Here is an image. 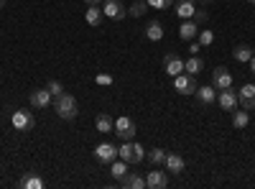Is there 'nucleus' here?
<instances>
[{
    "instance_id": "obj_29",
    "label": "nucleus",
    "mask_w": 255,
    "mask_h": 189,
    "mask_svg": "<svg viewBox=\"0 0 255 189\" xmlns=\"http://www.w3.org/2000/svg\"><path fill=\"white\" fill-rule=\"evenodd\" d=\"M199 44L202 46H212V44H215V31H212V28H202L199 31Z\"/></svg>"
},
{
    "instance_id": "obj_4",
    "label": "nucleus",
    "mask_w": 255,
    "mask_h": 189,
    "mask_svg": "<svg viewBox=\"0 0 255 189\" xmlns=\"http://www.w3.org/2000/svg\"><path fill=\"white\" fill-rule=\"evenodd\" d=\"M197 79L191 77V74H186V72H181L179 77H174V90L179 92V95H194L197 92Z\"/></svg>"
},
{
    "instance_id": "obj_19",
    "label": "nucleus",
    "mask_w": 255,
    "mask_h": 189,
    "mask_svg": "<svg viewBox=\"0 0 255 189\" xmlns=\"http://www.w3.org/2000/svg\"><path fill=\"white\" fill-rule=\"evenodd\" d=\"M197 33H199V26L194 23L191 18H186L184 23L179 26V36L184 38V41H191V38H197Z\"/></svg>"
},
{
    "instance_id": "obj_21",
    "label": "nucleus",
    "mask_w": 255,
    "mask_h": 189,
    "mask_svg": "<svg viewBox=\"0 0 255 189\" xmlns=\"http://www.w3.org/2000/svg\"><path fill=\"white\" fill-rule=\"evenodd\" d=\"M102 18H105V13H102V8L100 5H87V13H84V20L92 26V28H97L100 23H102Z\"/></svg>"
},
{
    "instance_id": "obj_11",
    "label": "nucleus",
    "mask_w": 255,
    "mask_h": 189,
    "mask_svg": "<svg viewBox=\"0 0 255 189\" xmlns=\"http://www.w3.org/2000/svg\"><path fill=\"white\" fill-rule=\"evenodd\" d=\"M238 102H240V108L243 110H255V85H243L238 90Z\"/></svg>"
},
{
    "instance_id": "obj_2",
    "label": "nucleus",
    "mask_w": 255,
    "mask_h": 189,
    "mask_svg": "<svg viewBox=\"0 0 255 189\" xmlns=\"http://www.w3.org/2000/svg\"><path fill=\"white\" fill-rule=\"evenodd\" d=\"M118 159H123L128 164H140L145 159V149L135 141H123V146L118 149Z\"/></svg>"
},
{
    "instance_id": "obj_6",
    "label": "nucleus",
    "mask_w": 255,
    "mask_h": 189,
    "mask_svg": "<svg viewBox=\"0 0 255 189\" xmlns=\"http://www.w3.org/2000/svg\"><path fill=\"white\" fill-rule=\"evenodd\" d=\"M163 69H166V74L171 77V79H174V77H179V74L184 72V59H181L176 51L166 54V56H163Z\"/></svg>"
},
{
    "instance_id": "obj_12",
    "label": "nucleus",
    "mask_w": 255,
    "mask_h": 189,
    "mask_svg": "<svg viewBox=\"0 0 255 189\" xmlns=\"http://www.w3.org/2000/svg\"><path fill=\"white\" fill-rule=\"evenodd\" d=\"M28 102H31V108H38V110H44L49 108V105H54V97L49 90H33L28 95Z\"/></svg>"
},
{
    "instance_id": "obj_24",
    "label": "nucleus",
    "mask_w": 255,
    "mask_h": 189,
    "mask_svg": "<svg viewBox=\"0 0 255 189\" xmlns=\"http://www.w3.org/2000/svg\"><path fill=\"white\" fill-rule=\"evenodd\" d=\"M248 123H250V113H248V110H243V108H240V110H238V108L232 110V125H235L238 131L248 128Z\"/></svg>"
},
{
    "instance_id": "obj_32",
    "label": "nucleus",
    "mask_w": 255,
    "mask_h": 189,
    "mask_svg": "<svg viewBox=\"0 0 255 189\" xmlns=\"http://www.w3.org/2000/svg\"><path fill=\"white\" fill-rule=\"evenodd\" d=\"M46 90L51 92V97H59V95H64V85H61L59 79H51L49 85H46Z\"/></svg>"
},
{
    "instance_id": "obj_38",
    "label": "nucleus",
    "mask_w": 255,
    "mask_h": 189,
    "mask_svg": "<svg viewBox=\"0 0 255 189\" xmlns=\"http://www.w3.org/2000/svg\"><path fill=\"white\" fill-rule=\"evenodd\" d=\"M5 8V0H0V10H3Z\"/></svg>"
},
{
    "instance_id": "obj_34",
    "label": "nucleus",
    "mask_w": 255,
    "mask_h": 189,
    "mask_svg": "<svg viewBox=\"0 0 255 189\" xmlns=\"http://www.w3.org/2000/svg\"><path fill=\"white\" fill-rule=\"evenodd\" d=\"M199 49H202V44L197 41V44H191V46H189V54H199Z\"/></svg>"
},
{
    "instance_id": "obj_25",
    "label": "nucleus",
    "mask_w": 255,
    "mask_h": 189,
    "mask_svg": "<svg viewBox=\"0 0 255 189\" xmlns=\"http://www.w3.org/2000/svg\"><path fill=\"white\" fill-rule=\"evenodd\" d=\"M18 187H23V189H41V187H44V179H41L38 174H33V172H28L23 179L18 182Z\"/></svg>"
},
{
    "instance_id": "obj_30",
    "label": "nucleus",
    "mask_w": 255,
    "mask_h": 189,
    "mask_svg": "<svg viewBox=\"0 0 255 189\" xmlns=\"http://www.w3.org/2000/svg\"><path fill=\"white\" fill-rule=\"evenodd\" d=\"M148 8H156V10H166V8H171L176 0H145Z\"/></svg>"
},
{
    "instance_id": "obj_22",
    "label": "nucleus",
    "mask_w": 255,
    "mask_h": 189,
    "mask_svg": "<svg viewBox=\"0 0 255 189\" xmlns=\"http://www.w3.org/2000/svg\"><path fill=\"white\" fill-rule=\"evenodd\" d=\"M145 38L148 41H161L163 38V26H161V20H148V26H145Z\"/></svg>"
},
{
    "instance_id": "obj_27",
    "label": "nucleus",
    "mask_w": 255,
    "mask_h": 189,
    "mask_svg": "<svg viewBox=\"0 0 255 189\" xmlns=\"http://www.w3.org/2000/svg\"><path fill=\"white\" fill-rule=\"evenodd\" d=\"M145 10H148V3H145V0H135V3L128 8V15L140 18V15H145Z\"/></svg>"
},
{
    "instance_id": "obj_39",
    "label": "nucleus",
    "mask_w": 255,
    "mask_h": 189,
    "mask_svg": "<svg viewBox=\"0 0 255 189\" xmlns=\"http://www.w3.org/2000/svg\"><path fill=\"white\" fill-rule=\"evenodd\" d=\"M248 3H253V5H255V0H248Z\"/></svg>"
},
{
    "instance_id": "obj_10",
    "label": "nucleus",
    "mask_w": 255,
    "mask_h": 189,
    "mask_svg": "<svg viewBox=\"0 0 255 189\" xmlns=\"http://www.w3.org/2000/svg\"><path fill=\"white\" fill-rule=\"evenodd\" d=\"M212 87H215V90H227V87H232V74H230L227 67L212 69Z\"/></svg>"
},
{
    "instance_id": "obj_5",
    "label": "nucleus",
    "mask_w": 255,
    "mask_h": 189,
    "mask_svg": "<svg viewBox=\"0 0 255 189\" xmlns=\"http://www.w3.org/2000/svg\"><path fill=\"white\" fill-rule=\"evenodd\" d=\"M10 123H13L15 131H31L33 125H36V118H33L31 110H15L13 118H10Z\"/></svg>"
},
{
    "instance_id": "obj_7",
    "label": "nucleus",
    "mask_w": 255,
    "mask_h": 189,
    "mask_svg": "<svg viewBox=\"0 0 255 189\" xmlns=\"http://www.w3.org/2000/svg\"><path fill=\"white\" fill-rule=\"evenodd\" d=\"M217 105H220V110H227V113H232L238 108V90H232V87H227V90H220V95H217Z\"/></svg>"
},
{
    "instance_id": "obj_14",
    "label": "nucleus",
    "mask_w": 255,
    "mask_h": 189,
    "mask_svg": "<svg viewBox=\"0 0 255 189\" xmlns=\"http://www.w3.org/2000/svg\"><path fill=\"white\" fill-rule=\"evenodd\" d=\"M145 187H148V189H166V187H168V177H166V172H148V177H145Z\"/></svg>"
},
{
    "instance_id": "obj_28",
    "label": "nucleus",
    "mask_w": 255,
    "mask_h": 189,
    "mask_svg": "<svg viewBox=\"0 0 255 189\" xmlns=\"http://www.w3.org/2000/svg\"><path fill=\"white\" fill-rule=\"evenodd\" d=\"M145 156H148V161H151L153 166H158V164H163V159H166V151H163V149H151V151H148Z\"/></svg>"
},
{
    "instance_id": "obj_8",
    "label": "nucleus",
    "mask_w": 255,
    "mask_h": 189,
    "mask_svg": "<svg viewBox=\"0 0 255 189\" xmlns=\"http://www.w3.org/2000/svg\"><path fill=\"white\" fill-rule=\"evenodd\" d=\"M102 13L113 18V20H123L128 15V8L120 3V0H102Z\"/></svg>"
},
{
    "instance_id": "obj_3",
    "label": "nucleus",
    "mask_w": 255,
    "mask_h": 189,
    "mask_svg": "<svg viewBox=\"0 0 255 189\" xmlns=\"http://www.w3.org/2000/svg\"><path fill=\"white\" fill-rule=\"evenodd\" d=\"M135 123H133V118H128V115H120L118 120H115V136L120 138V141H133L135 138Z\"/></svg>"
},
{
    "instance_id": "obj_17",
    "label": "nucleus",
    "mask_w": 255,
    "mask_h": 189,
    "mask_svg": "<svg viewBox=\"0 0 255 189\" xmlns=\"http://www.w3.org/2000/svg\"><path fill=\"white\" fill-rule=\"evenodd\" d=\"M202 69H204V59H199L197 54H191V56L184 61V72H186V74H191V77H197Z\"/></svg>"
},
{
    "instance_id": "obj_26",
    "label": "nucleus",
    "mask_w": 255,
    "mask_h": 189,
    "mask_svg": "<svg viewBox=\"0 0 255 189\" xmlns=\"http://www.w3.org/2000/svg\"><path fill=\"white\" fill-rule=\"evenodd\" d=\"M110 174L120 182V179L128 174V161H123V159H120V161H113V164H110Z\"/></svg>"
},
{
    "instance_id": "obj_20",
    "label": "nucleus",
    "mask_w": 255,
    "mask_h": 189,
    "mask_svg": "<svg viewBox=\"0 0 255 189\" xmlns=\"http://www.w3.org/2000/svg\"><path fill=\"white\" fill-rule=\"evenodd\" d=\"M194 10H197V0H176V13H179V18H191L194 15Z\"/></svg>"
},
{
    "instance_id": "obj_9",
    "label": "nucleus",
    "mask_w": 255,
    "mask_h": 189,
    "mask_svg": "<svg viewBox=\"0 0 255 189\" xmlns=\"http://www.w3.org/2000/svg\"><path fill=\"white\" fill-rule=\"evenodd\" d=\"M95 159H97L100 164H113V161L118 159V146H113L110 141L95 146Z\"/></svg>"
},
{
    "instance_id": "obj_15",
    "label": "nucleus",
    "mask_w": 255,
    "mask_h": 189,
    "mask_svg": "<svg viewBox=\"0 0 255 189\" xmlns=\"http://www.w3.org/2000/svg\"><path fill=\"white\" fill-rule=\"evenodd\" d=\"M194 95H197L199 105H204V108H207V105H215V102H217V90L212 87V85H207V87H197Z\"/></svg>"
},
{
    "instance_id": "obj_31",
    "label": "nucleus",
    "mask_w": 255,
    "mask_h": 189,
    "mask_svg": "<svg viewBox=\"0 0 255 189\" xmlns=\"http://www.w3.org/2000/svg\"><path fill=\"white\" fill-rule=\"evenodd\" d=\"M191 20H194L197 26L207 23V20H209V13H207V8H197V10H194V15H191Z\"/></svg>"
},
{
    "instance_id": "obj_35",
    "label": "nucleus",
    "mask_w": 255,
    "mask_h": 189,
    "mask_svg": "<svg viewBox=\"0 0 255 189\" xmlns=\"http://www.w3.org/2000/svg\"><path fill=\"white\" fill-rule=\"evenodd\" d=\"M255 49V46H253ZM248 64H250V72H253V77H255V51H253V59L248 61Z\"/></svg>"
},
{
    "instance_id": "obj_1",
    "label": "nucleus",
    "mask_w": 255,
    "mask_h": 189,
    "mask_svg": "<svg viewBox=\"0 0 255 189\" xmlns=\"http://www.w3.org/2000/svg\"><path fill=\"white\" fill-rule=\"evenodd\" d=\"M54 110H56V115H59L61 120H74L77 113H79V110H77V97L69 95V92L54 97Z\"/></svg>"
},
{
    "instance_id": "obj_23",
    "label": "nucleus",
    "mask_w": 255,
    "mask_h": 189,
    "mask_svg": "<svg viewBox=\"0 0 255 189\" xmlns=\"http://www.w3.org/2000/svg\"><path fill=\"white\" fill-rule=\"evenodd\" d=\"M253 51L255 49H250L248 44H238L235 49H232V56H235V61H240V64H248V61L253 59Z\"/></svg>"
},
{
    "instance_id": "obj_33",
    "label": "nucleus",
    "mask_w": 255,
    "mask_h": 189,
    "mask_svg": "<svg viewBox=\"0 0 255 189\" xmlns=\"http://www.w3.org/2000/svg\"><path fill=\"white\" fill-rule=\"evenodd\" d=\"M113 74H97V85H102V87H110L113 85Z\"/></svg>"
},
{
    "instance_id": "obj_37",
    "label": "nucleus",
    "mask_w": 255,
    "mask_h": 189,
    "mask_svg": "<svg viewBox=\"0 0 255 189\" xmlns=\"http://www.w3.org/2000/svg\"><path fill=\"white\" fill-rule=\"evenodd\" d=\"M199 3H202V5H209V3H212V0H199Z\"/></svg>"
},
{
    "instance_id": "obj_13",
    "label": "nucleus",
    "mask_w": 255,
    "mask_h": 189,
    "mask_svg": "<svg viewBox=\"0 0 255 189\" xmlns=\"http://www.w3.org/2000/svg\"><path fill=\"white\" fill-rule=\"evenodd\" d=\"M163 166H166V172H171V174H184L186 172V159L181 154H166Z\"/></svg>"
},
{
    "instance_id": "obj_18",
    "label": "nucleus",
    "mask_w": 255,
    "mask_h": 189,
    "mask_svg": "<svg viewBox=\"0 0 255 189\" xmlns=\"http://www.w3.org/2000/svg\"><path fill=\"white\" fill-rule=\"evenodd\" d=\"M95 128H97L100 133H113V131H115V120H113L108 113H100V115L95 118Z\"/></svg>"
},
{
    "instance_id": "obj_36",
    "label": "nucleus",
    "mask_w": 255,
    "mask_h": 189,
    "mask_svg": "<svg viewBox=\"0 0 255 189\" xmlns=\"http://www.w3.org/2000/svg\"><path fill=\"white\" fill-rule=\"evenodd\" d=\"M87 5H102V0H84Z\"/></svg>"
},
{
    "instance_id": "obj_16",
    "label": "nucleus",
    "mask_w": 255,
    "mask_h": 189,
    "mask_svg": "<svg viewBox=\"0 0 255 189\" xmlns=\"http://www.w3.org/2000/svg\"><path fill=\"white\" fill-rule=\"evenodd\" d=\"M120 184H123L125 189H145V177H140V174H135V172H128V174L120 179Z\"/></svg>"
}]
</instances>
